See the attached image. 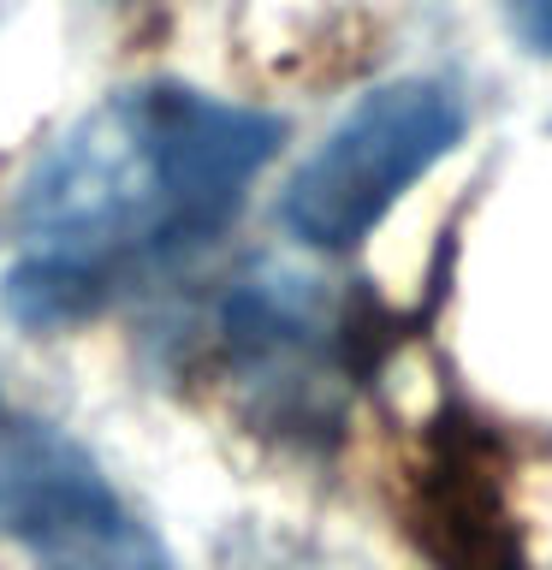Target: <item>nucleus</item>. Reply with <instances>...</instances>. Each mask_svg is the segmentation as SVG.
Wrapping results in <instances>:
<instances>
[{
  "label": "nucleus",
  "mask_w": 552,
  "mask_h": 570,
  "mask_svg": "<svg viewBox=\"0 0 552 570\" xmlns=\"http://www.w3.org/2000/svg\"><path fill=\"white\" fill-rule=\"evenodd\" d=\"M463 137V101L440 78H398L368 89L327 142L292 173L279 220L309 249H351L427 178Z\"/></svg>",
  "instance_id": "f03ea898"
},
{
  "label": "nucleus",
  "mask_w": 552,
  "mask_h": 570,
  "mask_svg": "<svg viewBox=\"0 0 552 570\" xmlns=\"http://www.w3.org/2000/svg\"><path fill=\"white\" fill-rule=\"evenodd\" d=\"M0 534L30 552V570H172L101 463L53 422L12 410H0Z\"/></svg>",
  "instance_id": "7ed1b4c3"
},
{
  "label": "nucleus",
  "mask_w": 552,
  "mask_h": 570,
  "mask_svg": "<svg viewBox=\"0 0 552 570\" xmlns=\"http://www.w3.org/2000/svg\"><path fill=\"white\" fill-rule=\"evenodd\" d=\"M416 523L440 570H523V541L505 511V488L493 463L475 452V440H452L434 452L422 475Z\"/></svg>",
  "instance_id": "20e7f679"
},
{
  "label": "nucleus",
  "mask_w": 552,
  "mask_h": 570,
  "mask_svg": "<svg viewBox=\"0 0 552 570\" xmlns=\"http://www.w3.org/2000/svg\"><path fill=\"white\" fill-rule=\"evenodd\" d=\"M7 315L24 321L36 333L53 327H78L114 297V274L83 256H66V249H36L7 274Z\"/></svg>",
  "instance_id": "39448f33"
},
{
  "label": "nucleus",
  "mask_w": 552,
  "mask_h": 570,
  "mask_svg": "<svg viewBox=\"0 0 552 570\" xmlns=\"http://www.w3.org/2000/svg\"><path fill=\"white\" fill-rule=\"evenodd\" d=\"M285 119L190 83H131L30 167L18 220L42 249L125 274L208 244L279 155Z\"/></svg>",
  "instance_id": "f257e3e1"
}]
</instances>
